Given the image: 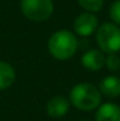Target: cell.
Listing matches in <instances>:
<instances>
[{
	"instance_id": "2",
	"label": "cell",
	"mask_w": 120,
	"mask_h": 121,
	"mask_svg": "<svg viewBox=\"0 0 120 121\" xmlns=\"http://www.w3.org/2000/svg\"><path fill=\"white\" fill-rule=\"evenodd\" d=\"M48 50L53 58L66 60L71 58L78 50V39L71 31L59 30L49 37Z\"/></svg>"
},
{
	"instance_id": "8",
	"label": "cell",
	"mask_w": 120,
	"mask_h": 121,
	"mask_svg": "<svg viewBox=\"0 0 120 121\" xmlns=\"http://www.w3.org/2000/svg\"><path fill=\"white\" fill-rule=\"evenodd\" d=\"M96 121H120V107L115 103L99 104L96 112Z\"/></svg>"
},
{
	"instance_id": "7",
	"label": "cell",
	"mask_w": 120,
	"mask_h": 121,
	"mask_svg": "<svg viewBox=\"0 0 120 121\" xmlns=\"http://www.w3.org/2000/svg\"><path fill=\"white\" fill-rule=\"evenodd\" d=\"M105 54L99 49L87 50L81 57V65L89 71H98L105 66Z\"/></svg>"
},
{
	"instance_id": "12",
	"label": "cell",
	"mask_w": 120,
	"mask_h": 121,
	"mask_svg": "<svg viewBox=\"0 0 120 121\" xmlns=\"http://www.w3.org/2000/svg\"><path fill=\"white\" fill-rule=\"evenodd\" d=\"M105 66L111 71H116L120 68V57L116 53H111L105 58Z\"/></svg>"
},
{
	"instance_id": "6",
	"label": "cell",
	"mask_w": 120,
	"mask_h": 121,
	"mask_svg": "<svg viewBox=\"0 0 120 121\" xmlns=\"http://www.w3.org/2000/svg\"><path fill=\"white\" fill-rule=\"evenodd\" d=\"M68 108H70V100L61 95L50 98L45 107L48 116L53 117V119H59V117L65 116L68 112Z\"/></svg>"
},
{
	"instance_id": "4",
	"label": "cell",
	"mask_w": 120,
	"mask_h": 121,
	"mask_svg": "<svg viewBox=\"0 0 120 121\" xmlns=\"http://www.w3.org/2000/svg\"><path fill=\"white\" fill-rule=\"evenodd\" d=\"M21 12L27 19L34 22L47 21L53 14V0H21Z\"/></svg>"
},
{
	"instance_id": "10",
	"label": "cell",
	"mask_w": 120,
	"mask_h": 121,
	"mask_svg": "<svg viewBox=\"0 0 120 121\" xmlns=\"http://www.w3.org/2000/svg\"><path fill=\"white\" fill-rule=\"evenodd\" d=\"M14 80H16V72H14L12 65L4 60H0V90H4L12 86Z\"/></svg>"
},
{
	"instance_id": "14",
	"label": "cell",
	"mask_w": 120,
	"mask_h": 121,
	"mask_svg": "<svg viewBox=\"0 0 120 121\" xmlns=\"http://www.w3.org/2000/svg\"><path fill=\"white\" fill-rule=\"evenodd\" d=\"M81 121H90V120H81Z\"/></svg>"
},
{
	"instance_id": "1",
	"label": "cell",
	"mask_w": 120,
	"mask_h": 121,
	"mask_svg": "<svg viewBox=\"0 0 120 121\" xmlns=\"http://www.w3.org/2000/svg\"><path fill=\"white\" fill-rule=\"evenodd\" d=\"M101 91L96 85L79 82L70 91V103L81 111H92L101 104Z\"/></svg>"
},
{
	"instance_id": "11",
	"label": "cell",
	"mask_w": 120,
	"mask_h": 121,
	"mask_svg": "<svg viewBox=\"0 0 120 121\" xmlns=\"http://www.w3.org/2000/svg\"><path fill=\"white\" fill-rule=\"evenodd\" d=\"M78 3L83 9H85V12L96 13L103 8L105 0H78Z\"/></svg>"
},
{
	"instance_id": "5",
	"label": "cell",
	"mask_w": 120,
	"mask_h": 121,
	"mask_svg": "<svg viewBox=\"0 0 120 121\" xmlns=\"http://www.w3.org/2000/svg\"><path fill=\"white\" fill-rule=\"evenodd\" d=\"M98 28V18L94 16V13L84 12L79 14L74 22V31L79 36H89L96 32Z\"/></svg>"
},
{
	"instance_id": "9",
	"label": "cell",
	"mask_w": 120,
	"mask_h": 121,
	"mask_svg": "<svg viewBox=\"0 0 120 121\" xmlns=\"http://www.w3.org/2000/svg\"><path fill=\"white\" fill-rule=\"evenodd\" d=\"M101 94L108 98H116L120 95V79L116 76H106L99 82Z\"/></svg>"
},
{
	"instance_id": "3",
	"label": "cell",
	"mask_w": 120,
	"mask_h": 121,
	"mask_svg": "<svg viewBox=\"0 0 120 121\" xmlns=\"http://www.w3.org/2000/svg\"><path fill=\"white\" fill-rule=\"evenodd\" d=\"M96 41L103 53H118L120 50V27L114 22L102 23L96 31Z\"/></svg>"
},
{
	"instance_id": "13",
	"label": "cell",
	"mask_w": 120,
	"mask_h": 121,
	"mask_svg": "<svg viewBox=\"0 0 120 121\" xmlns=\"http://www.w3.org/2000/svg\"><path fill=\"white\" fill-rule=\"evenodd\" d=\"M108 16L112 19L114 23L120 26V0H116L111 4L110 10H108Z\"/></svg>"
}]
</instances>
